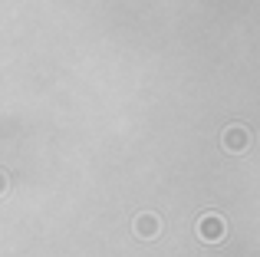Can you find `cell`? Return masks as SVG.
<instances>
[{"label": "cell", "mask_w": 260, "mask_h": 257, "mask_svg": "<svg viewBox=\"0 0 260 257\" xmlns=\"http://www.w3.org/2000/svg\"><path fill=\"white\" fill-rule=\"evenodd\" d=\"M198 238H201L204 244H217V241L228 238V224H224L221 214H204V218L198 221Z\"/></svg>", "instance_id": "cell-1"}, {"label": "cell", "mask_w": 260, "mask_h": 257, "mask_svg": "<svg viewBox=\"0 0 260 257\" xmlns=\"http://www.w3.org/2000/svg\"><path fill=\"white\" fill-rule=\"evenodd\" d=\"M247 145H250V132H247L244 125H231L228 132H224V148H228V152L241 155Z\"/></svg>", "instance_id": "cell-2"}, {"label": "cell", "mask_w": 260, "mask_h": 257, "mask_svg": "<svg viewBox=\"0 0 260 257\" xmlns=\"http://www.w3.org/2000/svg\"><path fill=\"white\" fill-rule=\"evenodd\" d=\"M158 231H161L158 214H139V218H135V234H139V238L152 241V238H158Z\"/></svg>", "instance_id": "cell-3"}, {"label": "cell", "mask_w": 260, "mask_h": 257, "mask_svg": "<svg viewBox=\"0 0 260 257\" xmlns=\"http://www.w3.org/2000/svg\"><path fill=\"white\" fill-rule=\"evenodd\" d=\"M7 188H10V181H7V175L0 172V198H4V195H7Z\"/></svg>", "instance_id": "cell-4"}]
</instances>
